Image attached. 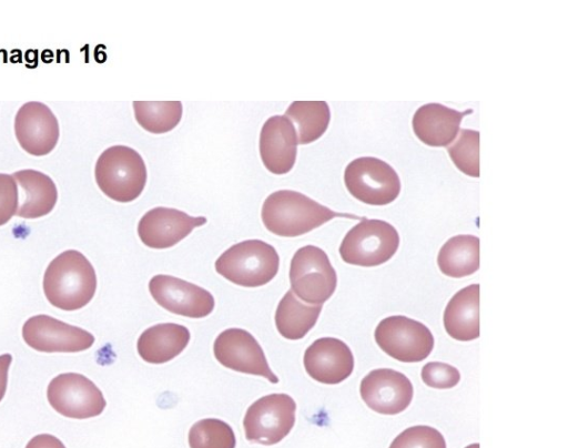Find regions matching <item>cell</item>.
I'll use <instances>...</instances> for the list:
<instances>
[{
  "label": "cell",
  "instance_id": "obj_22",
  "mask_svg": "<svg viewBox=\"0 0 568 448\" xmlns=\"http://www.w3.org/2000/svg\"><path fill=\"white\" fill-rule=\"evenodd\" d=\"M190 342L189 329L179 324L164 323L145 329L138 339L140 357L150 364H163L180 355Z\"/></svg>",
  "mask_w": 568,
  "mask_h": 448
},
{
  "label": "cell",
  "instance_id": "obj_12",
  "mask_svg": "<svg viewBox=\"0 0 568 448\" xmlns=\"http://www.w3.org/2000/svg\"><path fill=\"white\" fill-rule=\"evenodd\" d=\"M22 337L28 346L44 353H77L94 344V336L88 330L49 315L27 319L22 326Z\"/></svg>",
  "mask_w": 568,
  "mask_h": 448
},
{
  "label": "cell",
  "instance_id": "obj_15",
  "mask_svg": "<svg viewBox=\"0 0 568 448\" xmlns=\"http://www.w3.org/2000/svg\"><path fill=\"white\" fill-rule=\"evenodd\" d=\"M14 133L20 146L29 154H49L59 140V123L49 106L41 102L24 103L14 118Z\"/></svg>",
  "mask_w": 568,
  "mask_h": 448
},
{
  "label": "cell",
  "instance_id": "obj_16",
  "mask_svg": "<svg viewBox=\"0 0 568 448\" xmlns=\"http://www.w3.org/2000/svg\"><path fill=\"white\" fill-rule=\"evenodd\" d=\"M205 223L204 216L193 217L175 208L158 206L141 217L138 234L144 245L162 250L178 244Z\"/></svg>",
  "mask_w": 568,
  "mask_h": 448
},
{
  "label": "cell",
  "instance_id": "obj_29",
  "mask_svg": "<svg viewBox=\"0 0 568 448\" xmlns=\"http://www.w3.org/2000/svg\"><path fill=\"white\" fill-rule=\"evenodd\" d=\"M389 448H446V441L437 429L418 425L402 431Z\"/></svg>",
  "mask_w": 568,
  "mask_h": 448
},
{
  "label": "cell",
  "instance_id": "obj_21",
  "mask_svg": "<svg viewBox=\"0 0 568 448\" xmlns=\"http://www.w3.org/2000/svg\"><path fill=\"white\" fill-rule=\"evenodd\" d=\"M444 326L456 340L469 342L479 337V284H471L450 298L444 312Z\"/></svg>",
  "mask_w": 568,
  "mask_h": 448
},
{
  "label": "cell",
  "instance_id": "obj_26",
  "mask_svg": "<svg viewBox=\"0 0 568 448\" xmlns=\"http://www.w3.org/2000/svg\"><path fill=\"white\" fill-rule=\"evenodd\" d=\"M134 116L146 131L161 134L173 130L182 118L180 101H134Z\"/></svg>",
  "mask_w": 568,
  "mask_h": 448
},
{
  "label": "cell",
  "instance_id": "obj_13",
  "mask_svg": "<svg viewBox=\"0 0 568 448\" xmlns=\"http://www.w3.org/2000/svg\"><path fill=\"white\" fill-rule=\"evenodd\" d=\"M149 291L160 306L176 315L201 318L214 309V297L209 291L171 275L153 276Z\"/></svg>",
  "mask_w": 568,
  "mask_h": 448
},
{
  "label": "cell",
  "instance_id": "obj_33",
  "mask_svg": "<svg viewBox=\"0 0 568 448\" xmlns=\"http://www.w3.org/2000/svg\"><path fill=\"white\" fill-rule=\"evenodd\" d=\"M12 362L10 354L0 355V401L2 400L8 385V371Z\"/></svg>",
  "mask_w": 568,
  "mask_h": 448
},
{
  "label": "cell",
  "instance_id": "obj_19",
  "mask_svg": "<svg viewBox=\"0 0 568 448\" xmlns=\"http://www.w3.org/2000/svg\"><path fill=\"white\" fill-rule=\"evenodd\" d=\"M471 112L473 110L459 112L439 103H427L415 112L413 130L429 146H447L456 139L463 118Z\"/></svg>",
  "mask_w": 568,
  "mask_h": 448
},
{
  "label": "cell",
  "instance_id": "obj_28",
  "mask_svg": "<svg viewBox=\"0 0 568 448\" xmlns=\"http://www.w3.org/2000/svg\"><path fill=\"white\" fill-rule=\"evenodd\" d=\"M456 167L464 174L478 177L479 173V132L464 129L456 142L447 147Z\"/></svg>",
  "mask_w": 568,
  "mask_h": 448
},
{
  "label": "cell",
  "instance_id": "obj_23",
  "mask_svg": "<svg viewBox=\"0 0 568 448\" xmlns=\"http://www.w3.org/2000/svg\"><path fill=\"white\" fill-rule=\"evenodd\" d=\"M479 238L474 235L450 237L437 257L439 269L447 276L460 278L479 268Z\"/></svg>",
  "mask_w": 568,
  "mask_h": 448
},
{
  "label": "cell",
  "instance_id": "obj_3",
  "mask_svg": "<svg viewBox=\"0 0 568 448\" xmlns=\"http://www.w3.org/2000/svg\"><path fill=\"white\" fill-rule=\"evenodd\" d=\"M94 176L99 189L108 197L128 203L142 193L146 183V167L135 150L125 145H114L99 156Z\"/></svg>",
  "mask_w": 568,
  "mask_h": 448
},
{
  "label": "cell",
  "instance_id": "obj_20",
  "mask_svg": "<svg viewBox=\"0 0 568 448\" xmlns=\"http://www.w3.org/2000/svg\"><path fill=\"white\" fill-rule=\"evenodd\" d=\"M19 185L17 215L24 218H38L49 214L58 200L54 182L37 170H20L12 175Z\"/></svg>",
  "mask_w": 568,
  "mask_h": 448
},
{
  "label": "cell",
  "instance_id": "obj_2",
  "mask_svg": "<svg viewBox=\"0 0 568 448\" xmlns=\"http://www.w3.org/2000/svg\"><path fill=\"white\" fill-rule=\"evenodd\" d=\"M262 221L273 234L300 236L336 216L356 217L336 213L311 197L295 191L281 190L270 194L262 206Z\"/></svg>",
  "mask_w": 568,
  "mask_h": 448
},
{
  "label": "cell",
  "instance_id": "obj_25",
  "mask_svg": "<svg viewBox=\"0 0 568 448\" xmlns=\"http://www.w3.org/2000/svg\"><path fill=\"white\" fill-rule=\"evenodd\" d=\"M285 116L296 125L297 142L308 144L324 134L331 112L325 101H294L287 108Z\"/></svg>",
  "mask_w": 568,
  "mask_h": 448
},
{
  "label": "cell",
  "instance_id": "obj_1",
  "mask_svg": "<svg viewBox=\"0 0 568 448\" xmlns=\"http://www.w3.org/2000/svg\"><path fill=\"white\" fill-rule=\"evenodd\" d=\"M97 275L92 264L79 251L68 250L53 258L43 276V292L51 305L77 310L93 298Z\"/></svg>",
  "mask_w": 568,
  "mask_h": 448
},
{
  "label": "cell",
  "instance_id": "obj_8",
  "mask_svg": "<svg viewBox=\"0 0 568 448\" xmlns=\"http://www.w3.org/2000/svg\"><path fill=\"white\" fill-rule=\"evenodd\" d=\"M296 404L287 394H271L255 400L246 410L243 426L247 440L275 445L295 424Z\"/></svg>",
  "mask_w": 568,
  "mask_h": 448
},
{
  "label": "cell",
  "instance_id": "obj_34",
  "mask_svg": "<svg viewBox=\"0 0 568 448\" xmlns=\"http://www.w3.org/2000/svg\"><path fill=\"white\" fill-rule=\"evenodd\" d=\"M466 448H479V445L478 444H473L470 446H467Z\"/></svg>",
  "mask_w": 568,
  "mask_h": 448
},
{
  "label": "cell",
  "instance_id": "obj_24",
  "mask_svg": "<svg viewBox=\"0 0 568 448\" xmlns=\"http://www.w3.org/2000/svg\"><path fill=\"white\" fill-rule=\"evenodd\" d=\"M322 305L308 306L287 291L275 312V325L278 333L291 340L303 338L316 324Z\"/></svg>",
  "mask_w": 568,
  "mask_h": 448
},
{
  "label": "cell",
  "instance_id": "obj_31",
  "mask_svg": "<svg viewBox=\"0 0 568 448\" xmlns=\"http://www.w3.org/2000/svg\"><path fill=\"white\" fill-rule=\"evenodd\" d=\"M19 203L18 185L12 175L0 173V226L17 213Z\"/></svg>",
  "mask_w": 568,
  "mask_h": 448
},
{
  "label": "cell",
  "instance_id": "obj_6",
  "mask_svg": "<svg viewBox=\"0 0 568 448\" xmlns=\"http://www.w3.org/2000/svg\"><path fill=\"white\" fill-rule=\"evenodd\" d=\"M290 283L301 299L322 305L335 292L337 276L327 254L317 246L306 245L291 261Z\"/></svg>",
  "mask_w": 568,
  "mask_h": 448
},
{
  "label": "cell",
  "instance_id": "obj_17",
  "mask_svg": "<svg viewBox=\"0 0 568 448\" xmlns=\"http://www.w3.org/2000/svg\"><path fill=\"white\" fill-rule=\"evenodd\" d=\"M306 373L316 381L335 385L345 380L354 369V357L349 347L341 339L322 337L304 353Z\"/></svg>",
  "mask_w": 568,
  "mask_h": 448
},
{
  "label": "cell",
  "instance_id": "obj_4",
  "mask_svg": "<svg viewBox=\"0 0 568 448\" xmlns=\"http://www.w3.org/2000/svg\"><path fill=\"white\" fill-rule=\"evenodd\" d=\"M278 266L276 250L261 240L240 242L227 248L215 262L220 275L244 287L270 283L276 276Z\"/></svg>",
  "mask_w": 568,
  "mask_h": 448
},
{
  "label": "cell",
  "instance_id": "obj_18",
  "mask_svg": "<svg viewBox=\"0 0 568 448\" xmlns=\"http://www.w3.org/2000/svg\"><path fill=\"white\" fill-rule=\"evenodd\" d=\"M297 134L292 121L285 115L267 119L260 133V155L265 167L273 174H286L295 164Z\"/></svg>",
  "mask_w": 568,
  "mask_h": 448
},
{
  "label": "cell",
  "instance_id": "obj_27",
  "mask_svg": "<svg viewBox=\"0 0 568 448\" xmlns=\"http://www.w3.org/2000/svg\"><path fill=\"white\" fill-rule=\"evenodd\" d=\"M235 444L233 429L221 419H201L189 431L190 448H235Z\"/></svg>",
  "mask_w": 568,
  "mask_h": 448
},
{
  "label": "cell",
  "instance_id": "obj_11",
  "mask_svg": "<svg viewBox=\"0 0 568 448\" xmlns=\"http://www.w3.org/2000/svg\"><path fill=\"white\" fill-rule=\"evenodd\" d=\"M214 356L226 368L262 376L276 384L278 378L271 370L265 354L251 333L242 328H229L216 337Z\"/></svg>",
  "mask_w": 568,
  "mask_h": 448
},
{
  "label": "cell",
  "instance_id": "obj_14",
  "mask_svg": "<svg viewBox=\"0 0 568 448\" xmlns=\"http://www.w3.org/2000/svg\"><path fill=\"white\" fill-rule=\"evenodd\" d=\"M359 391L364 403L383 415L404 411L414 395L412 381L404 374L389 368L369 371L362 379Z\"/></svg>",
  "mask_w": 568,
  "mask_h": 448
},
{
  "label": "cell",
  "instance_id": "obj_9",
  "mask_svg": "<svg viewBox=\"0 0 568 448\" xmlns=\"http://www.w3.org/2000/svg\"><path fill=\"white\" fill-rule=\"evenodd\" d=\"M375 340L383 352L403 363L422 362L434 347L433 334L426 325L400 315L379 322Z\"/></svg>",
  "mask_w": 568,
  "mask_h": 448
},
{
  "label": "cell",
  "instance_id": "obj_32",
  "mask_svg": "<svg viewBox=\"0 0 568 448\" xmlns=\"http://www.w3.org/2000/svg\"><path fill=\"white\" fill-rule=\"evenodd\" d=\"M26 448H65V446L53 435L40 434L31 438Z\"/></svg>",
  "mask_w": 568,
  "mask_h": 448
},
{
  "label": "cell",
  "instance_id": "obj_30",
  "mask_svg": "<svg viewBox=\"0 0 568 448\" xmlns=\"http://www.w3.org/2000/svg\"><path fill=\"white\" fill-rule=\"evenodd\" d=\"M422 379L429 387L448 389L459 383L460 374L456 367L449 364L430 362L423 367Z\"/></svg>",
  "mask_w": 568,
  "mask_h": 448
},
{
  "label": "cell",
  "instance_id": "obj_10",
  "mask_svg": "<svg viewBox=\"0 0 568 448\" xmlns=\"http://www.w3.org/2000/svg\"><path fill=\"white\" fill-rule=\"evenodd\" d=\"M47 398L57 413L74 419L99 416L106 406L97 385L78 373L55 376L48 385Z\"/></svg>",
  "mask_w": 568,
  "mask_h": 448
},
{
  "label": "cell",
  "instance_id": "obj_5",
  "mask_svg": "<svg viewBox=\"0 0 568 448\" xmlns=\"http://www.w3.org/2000/svg\"><path fill=\"white\" fill-rule=\"evenodd\" d=\"M399 246L396 228L382 220L363 218L342 241V259L352 265L377 266L393 257Z\"/></svg>",
  "mask_w": 568,
  "mask_h": 448
},
{
  "label": "cell",
  "instance_id": "obj_7",
  "mask_svg": "<svg viewBox=\"0 0 568 448\" xmlns=\"http://www.w3.org/2000/svg\"><path fill=\"white\" fill-rule=\"evenodd\" d=\"M344 182L348 192L369 205H386L400 192L396 171L385 161L373 156L353 160L345 169Z\"/></svg>",
  "mask_w": 568,
  "mask_h": 448
}]
</instances>
